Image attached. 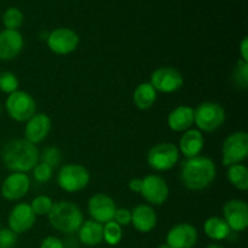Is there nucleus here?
I'll list each match as a JSON object with an SVG mask.
<instances>
[{"label": "nucleus", "instance_id": "obj_1", "mask_svg": "<svg viewBox=\"0 0 248 248\" xmlns=\"http://www.w3.org/2000/svg\"><path fill=\"white\" fill-rule=\"evenodd\" d=\"M39 156L36 145L24 138L9 140L1 149L2 164L11 172L26 173L31 171L38 164Z\"/></svg>", "mask_w": 248, "mask_h": 248}, {"label": "nucleus", "instance_id": "obj_2", "mask_svg": "<svg viewBox=\"0 0 248 248\" xmlns=\"http://www.w3.org/2000/svg\"><path fill=\"white\" fill-rule=\"evenodd\" d=\"M217 167L210 157L198 155L183 161L181 179L189 190H203L210 186L216 179Z\"/></svg>", "mask_w": 248, "mask_h": 248}, {"label": "nucleus", "instance_id": "obj_3", "mask_svg": "<svg viewBox=\"0 0 248 248\" xmlns=\"http://www.w3.org/2000/svg\"><path fill=\"white\" fill-rule=\"evenodd\" d=\"M47 216L53 229L63 234H73L78 232L84 223L81 210L72 201L62 200L53 202Z\"/></svg>", "mask_w": 248, "mask_h": 248}, {"label": "nucleus", "instance_id": "obj_4", "mask_svg": "<svg viewBox=\"0 0 248 248\" xmlns=\"http://www.w3.org/2000/svg\"><path fill=\"white\" fill-rule=\"evenodd\" d=\"M225 121V110L216 102H203L194 109V124L199 131L213 132L222 127Z\"/></svg>", "mask_w": 248, "mask_h": 248}, {"label": "nucleus", "instance_id": "obj_5", "mask_svg": "<svg viewBox=\"0 0 248 248\" xmlns=\"http://www.w3.org/2000/svg\"><path fill=\"white\" fill-rule=\"evenodd\" d=\"M89 182V171L79 164L64 165L57 174L58 186L67 193H78L82 190L86 188Z\"/></svg>", "mask_w": 248, "mask_h": 248}, {"label": "nucleus", "instance_id": "obj_6", "mask_svg": "<svg viewBox=\"0 0 248 248\" xmlns=\"http://www.w3.org/2000/svg\"><path fill=\"white\" fill-rule=\"evenodd\" d=\"M5 106L10 118L18 123L28 121L36 111V104L33 97L28 92L19 90L7 96Z\"/></svg>", "mask_w": 248, "mask_h": 248}, {"label": "nucleus", "instance_id": "obj_7", "mask_svg": "<svg viewBox=\"0 0 248 248\" xmlns=\"http://www.w3.org/2000/svg\"><path fill=\"white\" fill-rule=\"evenodd\" d=\"M224 166L241 164L248 156V135L245 131H237L225 138L222 148Z\"/></svg>", "mask_w": 248, "mask_h": 248}, {"label": "nucleus", "instance_id": "obj_8", "mask_svg": "<svg viewBox=\"0 0 248 248\" xmlns=\"http://www.w3.org/2000/svg\"><path fill=\"white\" fill-rule=\"evenodd\" d=\"M178 160V147L169 142L155 144L147 155L148 164L155 171H169L176 166Z\"/></svg>", "mask_w": 248, "mask_h": 248}, {"label": "nucleus", "instance_id": "obj_9", "mask_svg": "<svg viewBox=\"0 0 248 248\" xmlns=\"http://www.w3.org/2000/svg\"><path fill=\"white\" fill-rule=\"evenodd\" d=\"M183 75L173 67H161L155 69L150 75L149 84L156 91L162 93H172L183 86Z\"/></svg>", "mask_w": 248, "mask_h": 248}, {"label": "nucleus", "instance_id": "obj_10", "mask_svg": "<svg viewBox=\"0 0 248 248\" xmlns=\"http://www.w3.org/2000/svg\"><path fill=\"white\" fill-rule=\"evenodd\" d=\"M47 46L56 55H69L79 45V35L70 28H57L48 34Z\"/></svg>", "mask_w": 248, "mask_h": 248}, {"label": "nucleus", "instance_id": "obj_11", "mask_svg": "<svg viewBox=\"0 0 248 248\" xmlns=\"http://www.w3.org/2000/svg\"><path fill=\"white\" fill-rule=\"evenodd\" d=\"M223 219L232 232H245L248 227V205L244 200L232 199L223 207Z\"/></svg>", "mask_w": 248, "mask_h": 248}, {"label": "nucleus", "instance_id": "obj_12", "mask_svg": "<svg viewBox=\"0 0 248 248\" xmlns=\"http://www.w3.org/2000/svg\"><path fill=\"white\" fill-rule=\"evenodd\" d=\"M142 182L140 194L148 202L155 206H161L166 202L170 195V188L162 177L157 174H149L144 177Z\"/></svg>", "mask_w": 248, "mask_h": 248}, {"label": "nucleus", "instance_id": "obj_13", "mask_svg": "<svg viewBox=\"0 0 248 248\" xmlns=\"http://www.w3.org/2000/svg\"><path fill=\"white\" fill-rule=\"evenodd\" d=\"M87 210H89L92 220L103 225L113 220L116 206L110 196L103 193H98L90 198Z\"/></svg>", "mask_w": 248, "mask_h": 248}, {"label": "nucleus", "instance_id": "obj_14", "mask_svg": "<svg viewBox=\"0 0 248 248\" xmlns=\"http://www.w3.org/2000/svg\"><path fill=\"white\" fill-rule=\"evenodd\" d=\"M199 239V232L194 225L182 223L172 227L166 235V244L172 248H193Z\"/></svg>", "mask_w": 248, "mask_h": 248}, {"label": "nucleus", "instance_id": "obj_15", "mask_svg": "<svg viewBox=\"0 0 248 248\" xmlns=\"http://www.w3.org/2000/svg\"><path fill=\"white\" fill-rule=\"evenodd\" d=\"M31 189V179L26 173L14 172L4 179L1 184L2 198L9 201H16L28 194Z\"/></svg>", "mask_w": 248, "mask_h": 248}, {"label": "nucleus", "instance_id": "obj_16", "mask_svg": "<svg viewBox=\"0 0 248 248\" xmlns=\"http://www.w3.org/2000/svg\"><path fill=\"white\" fill-rule=\"evenodd\" d=\"M36 222V216L31 211V205L26 202L18 203L11 210L9 216V229L15 234H23L33 228Z\"/></svg>", "mask_w": 248, "mask_h": 248}, {"label": "nucleus", "instance_id": "obj_17", "mask_svg": "<svg viewBox=\"0 0 248 248\" xmlns=\"http://www.w3.org/2000/svg\"><path fill=\"white\" fill-rule=\"evenodd\" d=\"M51 126H52V123H51L50 116L44 113H35L27 121L26 128H24V140L35 145L39 144L48 136Z\"/></svg>", "mask_w": 248, "mask_h": 248}, {"label": "nucleus", "instance_id": "obj_18", "mask_svg": "<svg viewBox=\"0 0 248 248\" xmlns=\"http://www.w3.org/2000/svg\"><path fill=\"white\" fill-rule=\"evenodd\" d=\"M24 40L18 31L4 29L0 31V60L11 61L21 53Z\"/></svg>", "mask_w": 248, "mask_h": 248}, {"label": "nucleus", "instance_id": "obj_19", "mask_svg": "<svg viewBox=\"0 0 248 248\" xmlns=\"http://www.w3.org/2000/svg\"><path fill=\"white\" fill-rule=\"evenodd\" d=\"M131 223L133 224L136 230L140 232H149L155 228L157 223V216L154 208L149 205L136 206L131 212Z\"/></svg>", "mask_w": 248, "mask_h": 248}, {"label": "nucleus", "instance_id": "obj_20", "mask_svg": "<svg viewBox=\"0 0 248 248\" xmlns=\"http://www.w3.org/2000/svg\"><path fill=\"white\" fill-rule=\"evenodd\" d=\"M203 144H205V140H203L201 131L189 128L182 135L181 140H179L178 150L186 159H190V157L200 155L203 149Z\"/></svg>", "mask_w": 248, "mask_h": 248}, {"label": "nucleus", "instance_id": "obj_21", "mask_svg": "<svg viewBox=\"0 0 248 248\" xmlns=\"http://www.w3.org/2000/svg\"><path fill=\"white\" fill-rule=\"evenodd\" d=\"M194 124V109L189 106H179L167 116V125L172 131L186 132Z\"/></svg>", "mask_w": 248, "mask_h": 248}, {"label": "nucleus", "instance_id": "obj_22", "mask_svg": "<svg viewBox=\"0 0 248 248\" xmlns=\"http://www.w3.org/2000/svg\"><path fill=\"white\" fill-rule=\"evenodd\" d=\"M78 232L80 241L86 246H97L103 241V225L92 219L82 223Z\"/></svg>", "mask_w": 248, "mask_h": 248}, {"label": "nucleus", "instance_id": "obj_23", "mask_svg": "<svg viewBox=\"0 0 248 248\" xmlns=\"http://www.w3.org/2000/svg\"><path fill=\"white\" fill-rule=\"evenodd\" d=\"M203 232L211 240H215V241L229 239L230 234H232V230L227 222L222 217H216V216L206 219L205 224H203Z\"/></svg>", "mask_w": 248, "mask_h": 248}, {"label": "nucleus", "instance_id": "obj_24", "mask_svg": "<svg viewBox=\"0 0 248 248\" xmlns=\"http://www.w3.org/2000/svg\"><path fill=\"white\" fill-rule=\"evenodd\" d=\"M156 98L157 91L149 82L140 84L133 92V103L140 110H147L152 108Z\"/></svg>", "mask_w": 248, "mask_h": 248}, {"label": "nucleus", "instance_id": "obj_25", "mask_svg": "<svg viewBox=\"0 0 248 248\" xmlns=\"http://www.w3.org/2000/svg\"><path fill=\"white\" fill-rule=\"evenodd\" d=\"M227 177L236 189L246 191L248 189V169L244 164H235L228 166Z\"/></svg>", "mask_w": 248, "mask_h": 248}, {"label": "nucleus", "instance_id": "obj_26", "mask_svg": "<svg viewBox=\"0 0 248 248\" xmlns=\"http://www.w3.org/2000/svg\"><path fill=\"white\" fill-rule=\"evenodd\" d=\"M23 12L19 9H17V7H9L2 14V24L5 26V29L18 31L19 27L23 24Z\"/></svg>", "mask_w": 248, "mask_h": 248}, {"label": "nucleus", "instance_id": "obj_27", "mask_svg": "<svg viewBox=\"0 0 248 248\" xmlns=\"http://www.w3.org/2000/svg\"><path fill=\"white\" fill-rule=\"evenodd\" d=\"M123 239V227L110 220L103 225V240L110 246H116Z\"/></svg>", "mask_w": 248, "mask_h": 248}, {"label": "nucleus", "instance_id": "obj_28", "mask_svg": "<svg viewBox=\"0 0 248 248\" xmlns=\"http://www.w3.org/2000/svg\"><path fill=\"white\" fill-rule=\"evenodd\" d=\"M232 81L237 89L247 90L248 87V62L240 58L232 72Z\"/></svg>", "mask_w": 248, "mask_h": 248}, {"label": "nucleus", "instance_id": "obj_29", "mask_svg": "<svg viewBox=\"0 0 248 248\" xmlns=\"http://www.w3.org/2000/svg\"><path fill=\"white\" fill-rule=\"evenodd\" d=\"M53 201L46 195H39L31 201V208L35 216H46L51 211Z\"/></svg>", "mask_w": 248, "mask_h": 248}, {"label": "nucleus", "instance_id": "obj_30", "mask_svg": "<svg viewBox=\"0 0 248 248\" xmlns=\"http://www.w3.org/2000/svg\"><path fill=\"white\" fill-rule=\"evenodd\" d=\"M18 79L11 72L0 73V91L4 93H12L18 90Z\"/></svg>", "mask_w": 248, "mask_h": 248}, {"label": "nucleus", "instance_id": "obj_31", "mask_svg": "<svg viewBox=\"0 0 248 248\" xmlns=\"http://www.w3.org/2000/svg\"><path fill=\"white\" fill-rule=\"evenodd\" d=\"M41 162H45L52 169L57 167L62 161V152L57 147H48L41 153Z\"/></svg>", "mask_w": 248, "mask_h": 248}, {"label": "nucleus", "instance_id": "obj_32", "mask_svg": "<svg viewBox=\"0 0 248 248\" xmlns=\"http://www.w3.org/2000/svg\"><path fill=\"white\" fill-rule=\"evenodd\" d=\"M53 169L51 166H48L45 162H40V164H36L35 167L33 169V176L35 178V181H38L39 183H45L48 182L52 178Z\"/></svg>", "mask_w": 248, "mask_h": 248}, {"label": "nucleus", "instance_id": "obj_33", "mask_svg": "<svg viewBox=\"0 0 248 248\" xmlns=\"http://www.w3.org/2000/svg\"><path fill=\"white\" fill-rule=\"evenodd\" d=\"M17 244V234L11 229H0V248H14Z\"/></svg>", "mask_w": 248, "mask_h": 248}, {"label": "nucleus", "instance_id": "obj_34", "mask_svg": "<svg viewBox=\"0 0 248 248\" xmlns=\"http://www.w3.org/2000/svg\"><path fill=\"white\" fill-rule=\"evenodd\" d=\"M113 220L121 227L128 225L131 223V211L128 208H116Z\"/></svg>", "mask_w": 248, "mask_h": 248}, {"label": "nucleus", "instance_id": "obj_35", "mask_svg": "<svg viewBox=\"0 0 248 248\" xmlns=\"http://www.w3.org/2000/svg\"><path fill=\"white\" fill-rule=\"evenodd\" d=\"M40 248H64V245L58 237L47 236L41 241Z\"/></svg>", "mask_w": 248, "mask_h": 248}, {"label": "nucleus", "instance_id": "obj_36", "mask_svg": "<svg viewBox=\"0 0 248 248\" xmlns=\"http://www.w3.org/2000/svg\"><path fill=\"white\" fill-rule=\"evenodd\" d=\"M240 56H241V60L248 62V38L245 36L244 39L240 43Z\"/></svg>", "mask_w": 248, "mask_h": 248}, {"label": "nucleus", "instance_id": "obj_37", "mask_svg": "<svg viewBox=\"0 0 248 248\" xmlns=\"http://www.w3.org/2000/svg\"><path fill=\"white\" fill-rule=\"evenodd\" d=\"M142 184H143L142 179L133 178L128 182V189H130L131 191H133V193L140 194V190H142Z\"/></svg>", "mask_w": 248, "mask_h": 248}, {"label": "nucleus", "instance_id": "obj_38", "mask_svg": "<svg viewBox=\"0 0 248 248\" xmlns=\"http://www.w3.org/2000/svg\"><path fill=\"white\" fill-rule=\"evenodd\" d=\"M205 248H225V247L222 246V245H219V244H211V245H208V246H206Z\"/></svg>", "mask_w": 248, "mask_h": 248}, {"label": "nucleus", "instance_id": "obj_39", "mask_svg": "<svg viewBox=\"0 0 248 248\" xmlns=\"http://www.w3.org/2000/svg\"><path fill=\"white\" fill-rule=\"evenodd\" d=\"M157 248H172V247L169 246V245H167V244H164V245H160V246L157 247Z\"/></svg>", "mask_w": 248, "mask_h": 248}, {"label": "nucleus", "instance_id": "obj_40", "mask_svg": "<svg viewBox=\"0 0 248 248\" xmlns=\"http://www.w3.org/2000/svg\"><path fill=\"white\" fill-rule=\"evenodd\" d=\"M0 113H1V107H0Z\"/></svg>", "mask_w": 248, "mask_h": 248}]
</instances>
